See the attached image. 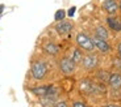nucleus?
<instances>
[{
	"label": "nucleus",
	"mask_w": 121,
	"mask_h": 107,
	"mask_svg": "<svg viewBox=\"0 0 121 107\" xmlns=\"http://www.w3.org/2000/svg\"><path fill=\"white\" fill-rule=\"evenodd\" d=\"M108 85L115 92L121 90V72H112V73L109 74Z\"/></svg>",
	"instance_id": "nucleus-7"
},
{
	"label": "nucleus",
	"mask_w": 121,
	"mask_h": 107,
	"mask_svg": "<svg viewBox=\"0 0 121 107\" xmlns=\"http://www.w3.org/2000/svg\"><path fill=\"white\" fill-rule=\"evenodd\" d=\"M42 48L50 56H57L58 54H59V47H58V45H55L54 42H46Z\"/></svg>",
	"instance_id": "nucleus-11"
},
{
	"label": "nucleus",
	"mask_w": 121,
	"mask_h": 107,
	"mask_svg": "<svg viewBox=\"0 0 121 107\" xmlns=\"http://www.w3.org/2000/svg\"><path fill=\"white\" fill-rule=\"evenodd\" d=\"M55 30H57V33L62 37H66L70 34V31L73 30V22H70V21H59L57 25H55Z\"/></svg>",
	"instance_id": "nucleus-8"
},
{
	"label": "nucleus",
	"mask_w": 121,
	"mask_h": 107,
	"mask_svg": "<svg viewBox=\"0 0 121 107\" xmlns=\"http://www.w3.org/2000/svg\"><path fill=\"white\" fill-rule=\"evenodd\" d=\"M101 107H121V106H118V104H104Z\"/></svg>",
	"instance_id": "nucleus-22"
},
{
	"label": "nucleus",
	"mask_w": 121,
	"mask_h": 107,
	"mask_svg": "<svg viewBox=\"0 0 121 107\" xmlns=\"http://www.w3.org/2000/svg\"><path fill=\"white\" fill-rule=\"evenodd\" d=\"M58 67H59V71L62 72L65 76H71L76 69V64L74 63V60L70 56L60 57L59 61H58Z\"/></svg>",
	"instance_id": "nucleus-5"
},
{
	"label": "nucleus",
	"mask_w": 121,
	"mask_h": 107,
	"mask_svg": "<svg viewBox=\"0 0 121 107\" xmlns=\"http://www.w3.org/2000/svg\"><path fill=\"white\" fill-rule=\"evenodd\" d=\"M75 11H76V8H75V7H73V8H71V9L69 11V13H67V15H69L70 17H71V16H73L74 13H75Z\"/></svg>",
	"instance_id": "nucleus-20"
},
{
	"label": "nucleus",
	"mask_w": 121,
	"mask_h": 107,
	"mask_svg": "<svg viewBox=\"0 0 121 107\" xmlns=\"http://www.w3.org/2000/svg\"><path fill=\"white\" fill-rule=\"evenodd\" d=\"M107 25L113 31H121V20L116 16H109L107 17Z\"/></svg>",
	"instance_id": "nucleus-10"
},
{
	"label": "nucleus",
	"mask_w": 121,
	"mask_h": 107,
	"mask_svg": "<svg viewBox=\"0 0 121 107\" xmlns=\"http://www.w3.org/2000/svg\"><path fill=\"white\" fill-rule=\"evenodd\" d=\"M71 107H88V104L87 103H84L83 101H75L73 103V106Z\"/></svg>",
	"instance_id": "nucleus-19"
},
{
	"label": "nucleus",
	"mask_w": 121,
	"mask_h": 107,
	"mask_svg": "<svg viewBox=\"0 0 121 107\" xmlns=\"http://www.w3.org/2000/svg\"><path fill=\"white\" fill-rule=\"evenodd\" d=\"M80 65L83 67V69H86L88 72L95 71L99 65V56L94 52H86V55H83Z\"/></svg>",
	"instance_id": "nucleus-4"
},
{
	"label": "nucleus",
	"mask_w": 121,
	"mask_h": 107,
	"mask_svg": "<svg viewBox=\"0 0 121 107\" xmlns=\"http://www.w3.org/2000/svg\"><path fill=\"white\" fill-rule=\"evenodd\" d=\"M109 72L105 71V69H99V71H96V73H95V77H96V80L99 81V82L101 84H108V80H109Z\"/></svg>",
	"instance_id": "nucleus-12"
},
{
	"label": "nucleus",
	"mask_w": 121,
	"mask_h": 107,
	"mask_svg": "<svg viewBox=\"0 0 121 107\" xmlns=\"http://www.w3.org/2000/svg\"><path fill=\"white\" fill-rule=\"evenodd\" d=\"M83 51L80 50V48H75L74 50V52H73V56H71V59L74 60V63L75 64H79V63L82 61V59H83Z\"/></svg>",
	"instance_id": "nucleus-15"
},
{
	"label": "nucleus",
	"mask_w": 121,
	"mask_h": 107,
	"mask_svg": "<svg viewBox=\"0 0 121 107\" xmlns=\"http://www.w3.org/2000/svg\"><path fill=\"white\" fill-rule=\"evenodd\" d=\"M117 54H118V56L121 57V42L117 45Z\"/></svg>",
	"instance_id": "nucleus-21"
},
{
	"label": "nucleus",
	"mask_w": 121,
	"mask_h": 107,
	"mask_svg": "<svg viewBox=\"0 0 121 107\" xmlns=\"http://www.w3.org/2000/svg\"><path fill=\"white\" fill-rule=\"evenodd\" d=\"M80 90L84 93H87V94H100V93L104 92V84L99 82V81H92L90 80V78H84V80H82V82H80Z\"/></svg>",
	"instance_id": "nucleus-1"
},
{
	"label": "nucleus",
	"mask_w": 121,
	"mask_h": 107,
	"mask_svg": "<svg viewBox=\"0 0 121 107\" xmlns=\"http://www.w3.org/2000/svg\"><path fill=\"white\" fill-rule=\"evenodd\" d=\"M95 35L101 39H105V41H108V38H109V33H108V30H107V27L101 26V25L95 27Z\"/></svg>",
	"instance_id": "nucleus-13"
},
{
	"label": "nucleus",
	"mask_w": 121,
	"mask_h": 107,
	"mask_svg": "<svg viewBox=\"0 0 121 107\" xmlns=\"http://www.w3.org/2000/svg\"><path fill=\"white\" fill-rule=\"evenodd\" d=\"M4 9V5H0V13H1V11Z\"/></svg>",
	"instance_id": "nucleus-23"
},
{
	"label": "nucleus",
	"mask_w": 121,
	"mask_h": 107,
	"mask_svg": "<svg viewBox=\"0 0 121 107\" xmlns=\"http://www.w3.org/2000/svg\"><path fill=\"white\" fill-rule=\"evenodd\" d=\"M113 67H115L117 71H121V57H116L115 60H113Z\"/></svg>",
	"instance_id": "nucleus-17"
},
{
	"label": "nucleus",
	"mask_w": 121,
	"mask_h": 107,
	"mask_svg": "<svg viewBox=\"0 0 121 107\" xmlns=\"http://www.w3.org/2000/svg\"><path fill=\"white\" fill-rule=\"evenodd\" d=\"M76 45L83 52H94L95 51V46H94V42H92V38H91L88 34L86 33H78L76 34Z\"/></svg>",
	"instance_id": "nucleus-2"
},
{
	"label": "nucleus",
	"mask_w": 121,
	"mask_h": 107,
	"mask_svg": "<svg viewBox=\"0 0 121 107\" xmlns=\"http://www.w3.org/2000/svg\"><path fill=\"white\" fill-rule=\"evenodd\" d=\"M49 89H50V86L43 85V86L33 88V89H32V93H33V94H36V95H38V97H43V95H46V93L49 92Z\"/></svg>",
	"instance_id": "nucleus-14"
},
{
	"label": "nucleus",
	"mask_w": 121,
	"mask_h": 107,
	"mask_svg": "<svg viewBox=\"0 0 121 107\" xmlns=\"http://www.w3.org/2000/svg\"><path fill=\"white\" fill-rule=\"evenodd\" d=\"M53 107H70V106L67 103V101H59V102H55L53 104Z\"/></svg>",
	"instance_id": "nucleus-18"
},
{
	"label": "nucleus",
	"mask_w": 121,
	"mask_h": 107,
	"mask_svg": "<svg viewBox=\"0 0 121 107\" xmlns=\"http://www.w3.org/2000/svg\"><path fill=\"white\" fill-rule=\"evenodd\" d=\"M30 72H32V76H33L34 80L41 81L48 74V65H46V63L42 61V60H36V61L32 63Z\"/></svg>",
	"instance_id": "nucleus-3"
},
{
	"label": "nucleus",
	"mask_w": 121,
	"mask_h": 107,
	"mask_svg": "<svg viewBox=\"0 0 121 107\" xmlns=\"http://www.w3.org/2000/svg\"><path fill=\"white\" fill-rule=\"evenodd\" d=\"M118 8H120V5L117 4V1H116V0H104L103 9L107 13L113 15V13H116L118 11Z\"/></svg>",
	"instance_id": "nucleus-9"
},
{
	"label": "nucleus",
	"mask_w": 121,
	"mask_h": 107,
	"mask_svg": "<svg viewBox=\"0 0 121 107\" xmlns=\"http://www.w3.org/2000/svg\"><path fill=\"white\" fill-rule=\"evenodd\" d=\"M120 8H121V3H120Z\"/></svg>",
	"instance_id": "nucleus-24"
},
{
	"label": "nucleus",
	"mask_w": 121,
	"mask_h": 107,
	"mask_svg": "<svg viewBox=\"0 0 121 107\" xmlns=\"http://www.w3.org/2000/svg\"><path fill=\"white\" fill-rule=\"evenodd\" d=\"M92 42H94V46H95V50H97L101 54H108L111 52V45L108 43V41H105V39H101L99 38V37H92Z\"/></svg>",
	"instance_id": "nucleus-6"
},
{
	"label": "nucleus",
	"mask_w": 121,
	"mask_h": 107,
	"mask_svg": "<svg viewBox=\"0 0 121 107\" xmlns=\"http://www.w3.org/2000/svg\"><path fill=\"white\" fill-rule=\"evenodd\" d=\"M65 17H66V11H65V9H58L54 15L55 21H58V22H59V21H63Z\"/></svg>",
	"instance_id": "nucleus-16"
}]
</instances>
